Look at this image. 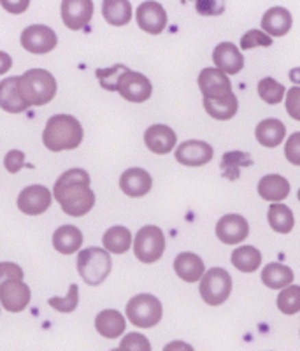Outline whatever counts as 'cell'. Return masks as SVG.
Wrapping results in <instances>:
<instances>
[{
    "label": "cell",
    "instance_id": "obj_10",
    "mask_svg": "<svg viewBox=\"0 0 300 351\" xmlns=\"http://www.w3.org/2000/svg\"><path fill=\"white\" fill-rule=\"evenodd\" d=\"M30 288L16 278H5L0 285V302L5 311L21 313L30 302Z\"/></svg>",
    "mask_w": 300,
    "mask_h": 351
},
{
    "label": "cell",
    "instance_id": "obj_29",
    "mask_svg": "<svg viewBox=\"0 0 300 351\" xmlns=\"http://www.w3.org/2000/svg\"><path fill=\"white\" fill-rule=\"evenodd\" d=\"M293 281V271L283 263H268L262 271V283L271 290H281L290 287Z\"/></svg>",
    "mask_w": 300,
    "mask_h": 351
},
{
    "label": "cell",
    "instance_id": "obj_36",
    "mask_svg": "<svg viewBox=\"0 0 300 351\" xmlns=\"http://www.w3.org/2000/svg\"><path fill=\"white\" fill-rule=\"evenodd\" d=\"M77 302H79V288H77V285H71L65 299H58V297L49 299V306L60 313H73L77 307Z\"/></svg>",
    "mask_w": 300,
    "mask_h": 351
},
{
    "label": "cell",
    "instance_id": "obj_33",
    "mask_svg": "<svg viewBox=\"0 0 300 351\" xmlns=\"http://www.w3.org/2000/svg\"><path fill=\"white\" fill-rule=\"evenodd\" d=\"M277 307L283 315H297L300 311V287L299 285H290L283 288L277 297Z\"/></svg>",
    "mask_w": 300,
    "mask_h": 351
},
{
    "label": "cell",
    "instance_id": "obj_5",
    "mask_svg": "<svg viewBox=\"0 0 300 351\" xmlns=\"http://www.w3.org/2000/svg\"><path fill=\"white\" fill-rule=\"evenodd\" d=\"M127 318L139 328H151L162 319V302L151 293H140L127 304Z\"/></svg>",
    "mask_w": 300,
    "mask_h": 351
},
{
    "label": "cell",
    "instance_id": "obj_44",
    "mask_svg": "<svg viewBox=\"0 0 300 351\" xmlns=\"http://www.w3.org/2000/svg\"><path fill=\"white\" fill-rule=\"evenodd\" d=\"M290 80H292L293 83L300 84V67L292 69V71H290Z\"/></svg>",
    "mask_w": 300,
    "mask_h": 351
},
{
    "label": "cell",
    "instance_id": "obj_6",
    "mask_svg": "<svg viewBox=\"0 0 300 351\" xmlns=\"http://www.w3.org/2000/svg\"><path fill=\"white\" fill-rule=\"evenodd\" d=\"M232 278L225 269H209L200 280V297L209 306H220L230 297Z\"/></svg>",
    "mask_w": 300,
    "mask_h": 351
},
{
    "label": "cell",
    "instance_id": "obj_3",
    "mask_svg": "<svg viewBox=\"0 0 300 351\" xmlns=\"http://www.w3.org/2000/svg\"><path fill=\"white\" fill-rule=\"evenodd\" d=\"M23 99L30 106H46L56 95V80L45 69H30L18 81Z\"/></svg>",
    "mask_w": 300,
    "mask_h": 351
},
{
    "label": "cell",
    "instance_id": "obj_17",
    "mask_svg": "<svg viewBox=\"0 0 300 351\" xmlns=\"http://www.w3.org/2000/svg\"><path fill=\"white\" fill-rule=\"evenodd\" d=\"M145 143L149 152L156 153V155H167L168 152H173V148H176V132L167 125H153L146 130Z\"/></svg>",
    "mask_w": 300,
    "mask_h": 351
},
{
    "label": "cell",
    "instance_id": "obj_24",
    "mask_svg": "<svg viewBox=\"0 0 300 351\" xmlns=\"http://www.w3.org/2000/svg\"><path fill=\"white\" fill-rule=\"evenodd\" d=\"M95 328L105 339H116L127 328V319L114 309H105L95 318Z\"/></svg>",
    "mask_w": 300,
    "mask_h": 351
},
{
    "label": "cell",
    "instance_id": "obj_41",
    "mask_svg": "<svg viewBox=\"0 0 300 351\" xmlns=\"http://www.w3.org/2000/svg\"><path fill=\"white\" fill-rule=\"evenodd\" d=\"M286 111L293 120L300 121V86L290 88L286 93Z\"/></svg>",
    "mask_w": 300,
    "mask_h": 351
},
{
    "label": "cell",
    "instance_id": "obj_21",
    "mask_svg": "<svg viewBox=\"0 0 300 351\" xmlns=\"http://www.w3.org/2000/svg\"><path fill=\"white\" fill-rule=\"evenodd\" d=\"M174 271L179 276L181 280L186 281V283H197L199 280H202V276L205 274L204 262L199 255L190 252L179 253L174 260Z\"/></svg>",
    "mask_w": 300,
    "mask_h": 351
},
{
    "label": "cell",
    "instance_id": "obj_28",
    "mask_svg": "<svg viewBox=\"0 0 300 351\" xmlns=\"http://www.w3.org/2000/svg\"><path fill=\"white\" fill-rule=\"evenodd\" d=\"M102 16L112 27H123L132 20V5L128 0H104Z\"/></svg>",
    "mask_w": 300,
    "mask_h": 351
},
{
    "label": "cell",
    "instance_id": "obj_46",
    "mask_svg": "<svg viewBox=\"0 0 300 351\" xmlns=\"http://www.w3.org/2000/svg\"><path fill=\"white\" fill-rule=\"evenodd\" d=\"M299 200H300V190H299Z\"/></svg>",
    "mask_w": 300,
    "mask_h": 351
},
{
    "label": "cell",
    "instance_id": "obj_32",
    "mask_svg": "<svg viewBox=\"0 0 300 351\" xmlns=\"http://www.w3.org/2000/svg\"><path fill=\"white\" fill-rule=\"evenodd\" d=\"M232 263L240 272H255L260 267L262 253L253 246H240L232 253Z\"/></svg>",
    "mask_w": 300,
    "mask_h": 351
},
{
    "label": "cell",
    "instance_id": "obj_23",
    "mask_svg": "<svg viewBox=\"0 0 300 351\" xmlns=\"http://www.w3.org/2000/svg\"><path fill=\"white\" fill-rule=\"evenodd\" d=\"M292 12L284 8H271L262 18V28L264 32L273 37H283L292 28Z\"/></svg>",
    "mask_w": 300,
    "mask_h": 351
},
{
    "label": "cell",
    "instance_id": "obj_35",
    "mask_svg": "<svg viewBox=\"0 0 300 351\" xmlns=\"http://www.w3.org/2000/svg\"><path fill=\"white\" fill-rule=\"evenodd\" d=\"M127 71V65L116 64L109 69H97L95 76L99 77L100 86L104 88V90H108V92H118V83H120L121 74Z\"/></svg>",
    "mask_w": 300,
    "mask_h": 351
},
{
    "label": "cell",
    "instance_id": "obj_9",
    "mask_svg": "<svg viewBox=\"0 0 300 351\" xmlns=\"http://www.w3.org/2000/svg\"><path fill=\"white\" fill-rule=\"evenodd\" d=\"M118 92L128 102H134V104H140V102H146V100L151 97L153 86L151 81L140 74V72H134L128 69L127 72H123L120 77V83H118Z\"/></svg>",
    "mask_w": 300,
    "mask_h": 351
},
{
    "label": "cell",
    "instance_id": "obj_30",
    "mask_svg": "<svg viewBox=\"0 0 300 351\" xmlns=\"http://www.w3.org/2000/svg\"><path fill=\"white\" fill-rule=\"evenodd\" d=\"M267 218L271 228L277 234H290L295 227V216L292 209L284 204H271Z\"/></svg>",
    "mask_w": 300,
    "mask_h": 351
},
{
    "label": "cell",
    "instance_id": "obj_18",
    "mask_svg": "<svg viewBox=\"0 0 300 351\" xmlns=\"http://www.w3.org/2000/svg\"><path fill=\"white\" fill-rule=\"evenodd\" d=\"M199 88L204 97H221L232 92V83L227 77V72L218 67H208L200 72Z\"/></svg>",
    "mask_w": 300,
    "mask_h": 351
},
{
    "label": "cell",
    "instance_id": "obj_45",
    "mask_svg": "<svg viewBox=\"0 0 300 351\" xmlns=\"http://www.w3.org/2000/svg\"><path fill=\"white\" fill-rule=\"evenodd\" d=\"M186 2H190V0H181V4H186Z\"/></svg>",
    "mask_w": 300,
    "mask_h": 351
},
{
    "label": "cell",
    "instance_id": "obj_13",
    "mask_svg": "<svg viewBox=\"0 0 300 351\" xmlns=\"http://www.w3.org/2000/svg\"><path fill=\"white\" fill-rule=\"evenodd\" d=\"M249 234V225L245 216L225 215L216 223V236L227 246H236L242 243Z\"/></svg>",
    "mask_w": 300,
    "mask_h": 351
},
{
    "label": "cell",
    "instance_id": "obj_34",
    "mask_svg": "<svg viewBox=\"0 0 300 351\" xmlns=\"http://www.w3.org/2000/svg\"><path fill=\"white\" fill-rule=\"evenodd\" d=\"M284 92H286V90H284L283 84L277 83L273 77H264V80L258 83V95H260V99L264 100V102H267V104L271 106L279 104L284 97Z\"/></svg>",
    "mask_w": 300,
    "mask_h": 351
},
{
    "label": "cell",
    "instance_id": "obj_25",
    "mask_svg": "<svg viewBox=\"0 0 300 351\" xmlns=\"http://www.w3.org/2000/svg\"><path fill=\"white\" fill-rule=\"evenodd\" d=\"M255 136L256 141L265 148H277L286 136V127L281 120L268 118V120H264L256 125Z\"/></svg>",
    "mask_w": 300,
    "mask_h": 351
},
{
    "label": "cell",
    "instance_id": "obj_14",
    "mask_svg": "<svg viewBox=\"0 0 300 351\" xmlns=\"http://www.w3.org/2000/svg\"><path fill=\"white\" fill-rule=\"evenodd\" d=\"M93 16L92 0H62V20L71 30H81Z\"/></svg>",
    "mask_w": 300,
    "mask_h": 351
},
{
    "label": "cell",
    "instance_id": "obj_16",
    "mask_svg": "<svg viewBox=\"0 0 300 351\" xmlns=\"http://www.w3.org/2000/svg\"><path fill=\"white\" fill-rule=\"evenodd\" d=\"M212 62L218 69L227 72L228 76H236L245 67V56L232 43L218 44L212 51Z\"/></svg>",
    "mask_w": 300,
    "mask_h": 351
},
{
    "label": "cell",
    "instance_id": "obj_8",
    "mask_svg": "<svg viewBox=\"0 0 300 351\" xmlns=\"http://www.w3.org/2000/svg\"><path fill=\"white\" fill-rule=\"evenodd\" d=\"M58 44L55 30L46 25H30L21 32V46L34 55L53 51Z\"/></svg>",
    "mask_w": 300,
    "mask_h": 351
},
{
    "label": "cell",
    "instance_id": "obj_37",
    "mask_svg": "<svg viewBox=\"0 0 300 351\" xmlns=\"http://www.w3.org/2000/svg\"><path fill=\"white\" fill-rule=\"evenodd\" d=\"M271 44H273V36H268L267 32H262V30H249L240 39V49H255L258 46L267 48Z\"/></svg>",
    "mask_w": 300,
    "mask_h": 351
},
{
    "label": "cell",
    "instance_id": "obj_39",
    "mask_svg": "<svg viewBox=\"0 0 300 351\" xmlns=\"http://www.w3.org/2000/svg\"><path fill=\"white\" fill-rule=\"evenodd\" d=\"M120 350L149 351L151 350V344H149V341L146 339L145 335H140V334H137V332H134V334H128L127 337H123V341H121V344H120Z\"/></svg>",
    "mask_w": 300,
    "mask_h": 351
},
{
    "label": "cell",
    "instance_id": "obj_22",
    "mask_svg": "<svg viewBox=\"0 0 300 351\" xmlns=\"http://www.w3.org/2000/svg\"><path fill=\"white\" fill-rule=\"evenodd\" d=\"M237 97L232 92L221 97H204V109L214 120L227 121L237 114Z\"/></svg>",
    "mask_w": 300,
    "mask_h": 351
},
{
    "label": "cell",
    "instance_id": "obj_2",
    "mask_svg": "<svg viewBox=\"0 0 300 351\" xmlns=\"http://www.w3.org/2000/svg\"><path fill=\"white\" fill-rule=\"evenodd\" d=\"M83 127L74 116L55 114L46 123L42 143L49 152H64V149H76L83 143Z\"/></svg>",
    "mask_w": 300,
    "mask_h": 351
},
{
    "label": "cell",
    "instance_id": "obj_38",
    "mask_svg": "<svg viewBox=\"0 0 300 351\" xmlns=\"http://www.w3.org/2000/svg\"><path fill=\"white\" fill-rule=\"evenodd\" d=\"M200 16H220L225 12V0H195Z\"/></svg>",
    "mask_w": 300,
    "mask_h": 351
},
{
    "label": "cell",
    "instance_id": "obj_4",
    "mask_svg": "<svg viewBox=\"0 0 300 351\" xmlns=\"http://www.w3.org/2000/svg\"><path fill=\"white\" fill-rule=\"evenodd\" d=\"M109 250L100 247H86L77 255V272L83 281L90 287H99L111 274L112 260Z\"/></svg>",
    "mask_w": 300,
    "mask_h": 351
},
{
    "label": "cell",
    "instance_id": "obj_31",
    "mask_svg": "<svg viewBox=\"0 0 300 351\" xmlns=\"http://www.w3.org/2000/svg\"><path fill=\"white\" fill-rule=\"evenodd\" d=\"M102 244L114 255H123L132 246V234L125 227H112L104 234Z\"/></svg>",
    "mask_w": 300,
    "mask_h": 351
},
{
    "label": "cell",
    "instance_id": "obj_27",
    "mask_svg": "<svg viewBox=\"0 0 300 351\" xmlns=\"http://www.w3.org/2000/svg\"><path fill=\"white\" fill-rule=\"evenodd\" d=\"M258 193L268 202H281L290 195V183L279 174L264 176L258 183Z\"/></svg>",
    "mask_w": 300,
    "mask_h": 351
},
{
    "label": "cell",
    "instance_id": "obj_43",
    "mask_svg": "<svg viewBox=\"0 0 300 351\" xmlns=\"http://www.w3.org/2000/svg\"><path fill=\"white\" fill-rule=\"evenodd\" d=\"M0 2H2V8L11 14H21L30 5V0H0Z\"/></svg>",
    "mask_w": 300,
    "mask_h": 351
},
{
    "label": "cell",
    "instance_id": "obj_12",
    "mask_svg": "<svg viewBox=\"0 0 300 351\" xmlns=\"http://www.w3.org/2000/svg\"><path fill=\"white\" fill-rule=\"evenodd\" d=\"M51 206V193L46 186L34 184L21 190L18 197V209L28 216H39Z\"/></svg>",
    "mask_w": 300,
    "mask_h": 351
},
{
    "label": "cell",
    "instance_id": "obj_7",
    "mask_svg": "<svg viewBox=\"0 0 300 351\" xmlns=\"http://www.w3.org/2000/svg\"><path fill=\"white\" fill-rule=\"evenodd\" d=\"M134 252L142 263L158 262L165 252L164 232L155 225L142 227L134 241Z\"/></svg>",
    "mask_w": 300,
    "mask_h": 351
},
{
    "label": "cell",
    "instance_id": "obj_19",
    "mask_svg": "<svg viewBox=\"0 0 300 351\" xmlns=\"http://www.w3.org/2000/svg\"><path fill=\"white\" fill-rule=\"evenodd\" d=\"M153 186V178L145 169L132 167L121 174L120 188L128 197H145Z\"/></svg>",
    "mask_w": 300,
    "mask_h": 351
},
{
    "label": "cell",
    "instance_id": "obj_15",
    "mask_svg": "<svg viewBox=\"0 0 300 351\" xmlns=\"http://www.w3.org/2000/svg\"><path fill=\"white\" fill-rule=\"evenodd\" d=\"M211 144L204 143V141H186V143L179 144V148L176 149V160L181 165H188V167H200V165L209 164L212 160Z\"/></svg>",
    "mask_w": 300,
    "mask_h": 351
},
{
    "label": "cell",
    "instance_id": "obj_11",
    "mask_svg": "<svg viewBox=\"0 0 300 351\" xmlns=\"http://www.w3.org/2000/svg\"><path fill=\"white\" fill-rule=\"evenodd\" d=\"M137 25L140 30H145L146 34L151 36H158L167 27V12H165L164 5L155 2V0H148L137 8Z\"/></svg>",
    "mask_w": 300,
    "mask_h": 351
},
{
    "label": "cell",
    "instance_id": "obj_40",
    "mask_svg": "<svg viewBox=\"0 0 300 351\" xmlns=\"http://www.w3.org/2000/svg\"><path fill=\"white\" fill-rule=\"evenodd\" d=\"M284 156L290 164L300 165V132H295L284 146Z\"/></svg>",
    "mask_w": 300,
    "mask_h": 351
},
{
    "label": "cell",
    "instance_id": "obj_20",
    "mask_svg": "<svg viewBox=\"0 0 300 351\" xmlns=\"http://www.w3.org/2000/svg\"><path fill=\"white\" fill-rule=\"evenodd\" d=\"M18 81H20V77H5L0 83V106L4 111L14 112V114L27 111L30 108V104L21 95Z\"/></svg>",
    "mask_w": 300,
    "mask_h": 351
},
{
    "label": "cell",
    "instance_id": "obj_1",
    "mask_svg": "<svg viewBox=\"0 0 300 351\" xmlns=\"http://www.w3.org/2000/svg\"><path fill=\"white\" fill-rule=\"evenodd\" d=\"M53 195L68 216L79 218L95 206V193L90 188V176L83 169H71L56 180Z\"/></svg>",
    "mask_w": 300,
    "mask_h": 351
},
{
    "label": "cell",
    "instance_id": "obj_26",
    "mask_svg": "<svg viewBox=\"0 0 300 351\" xmlns=\"http://www.w3.org/2000/svg\"><path fill=\"white\" fill-rule=\"evenodd\" d=\"M53 246L62 255H73L83 246V232L74 225H64L53 234Z\"/></svg>",
    "mask_w": 300,
    "mask_h": 351
},
{
    "label": "cell",
    "instance_id": "obj_42",
    "mask_svg": "<svg viewBox=\"0 0 300 351\" xmlns=\"http://www.w3.org/2000/svg\"><path fill=\"white\" fill-rule=\"evenodd\" d=\"M4 165L11 174H16L18 171L25 167V155L21 152H16V149H12L5 155L4 158Z\"/></svg>",
    "mask_w": 300,
    "mask_h": 351
}]
</instances>
